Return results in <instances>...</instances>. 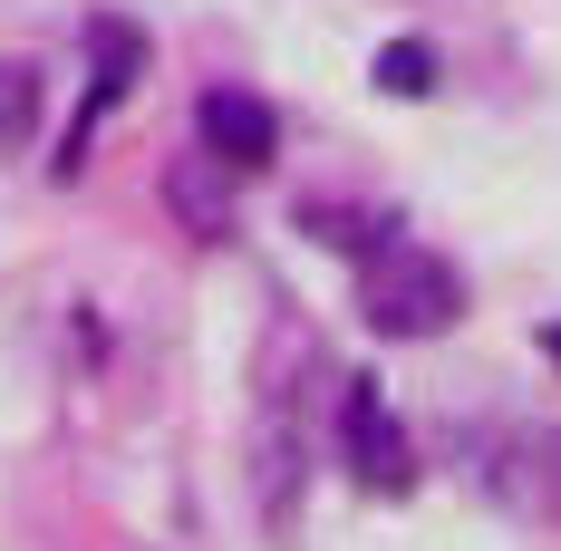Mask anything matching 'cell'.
<instances>
[{
  "label": "cell",
  "instance_id": "6",
  "mask_svg": "<svg viewBox=\"0 0 561 551\" xmlns=\"http://www.w3.org/2000/svg\"><path fill=\"white\" fill-rule=\"evenodd\" d=\"M378 88H397V97H416V88H436V58L416 49V39H388V49H378Z\"/></svg>",
  "mask_w": 561,
  "mask_h": 551
},
{
  "label": "cell",
  "instance_id": "1",
  "mask_svg": "<svg viewBox=\"0 0 561 551\" xmlns=\"http://www.w3.org/2000/svg\"><path fill=\"white\" fill-rule=\"evenodd\" d=\"M358 310H368V330H378V338H436L455 310H465V290H455V272L436 262V252H416V242H378Z\"/></svg>",
  "mask_w": 561,
  "mask_h": 551
},
{
  "label": "cell",
  "instance_id": "4",
  "mask_svg": "<svg viewBox=\"0 0 561 551\" xmlns=\"http://www.w3.org/2000/svg\"><path fill=\"white\" fill-rule=\"evenodd\" d=\"M88 49H98V88H88V116L68 126V146H58V174H68L78 156H88V136H98V116H107L116 97H126V78H136V49H146V39H136L126 20H98V30H88Z\"/></svg>",
  "mask_w": 561,
  "mask_h": 551
},
{
  "label": "cell",
  "instance_id": "7",
  "mask_svg": "<svg viewBox=\"0 0 561 551\" xmlns=\"http://www.w3.org/2000/svg\"><path fill=\"white\" fill-rule=\"evenodd\" d=\"M542 348H552V368H561V320H552V330H542Z\"/></svg>",
  "mask_w": 561,
  "mask_h": 551
},
{
  "label": "cell",
  "instance_id": "5",
  "mask_svg": "<svg viewBox=\"0 0 561 551\" xmlns=\"http://www.w3.org/2000/svg\"><path fill=\"white\" fill-rule=\"evenodd\" d=\"M30 136H39V68L0 58V156H20Z\"/></svg>",
  "mask_w": 561,
  "mask_h": 551
},
{
  "label": "cell",
  "instance_id": "3",
  "mask_svg": "<svg viewBox=\"0 0 561 551\" xmlns=\"http://www.w3.org/2000/svg\"><path fill=\"white\" fill-rule=\"evenodd\" d=\"M194 126H204V156H214V165H272V107H262V97H242V88H214V97H204V107H194Z\"/></svg>",
  "mask_w": 561,
  "mask_h": 551
},
{
  "label": "cell",
  "instance_id": "2",
  "mask_svg": "<svg viewBox=\"0 0 561 551\" xmlns=\"http://www.w3.org/2000/svg\"><path fill=\"white\" fill-rule=\"evenodd\" d=\"M339 436H348V474H358L368 494H407V484H416L407 426H397V406L378 397V378H348V397H339Z\"/></svg>",
  "mask_w": 561,
  "mask_h": 551
}]
</instances>
